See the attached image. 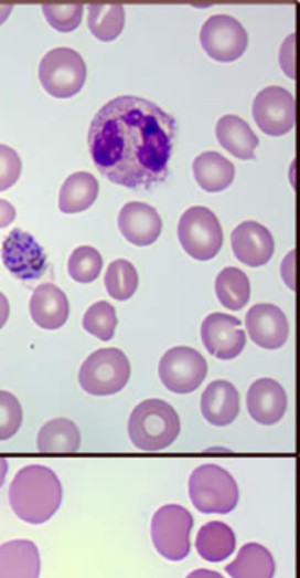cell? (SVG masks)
I'll return each mask as SVG.
<instances>
[{"mask_svg": "<svg viewBox=\"0 0 300 578\" xmlns=\"http://www.w3.org/2000/svg\"><path fill=\"white\" fill-rule=\"evenodd\" d=\"M176 120L135 95L107 103L92 120L88 149L97 170L116 186L150 189L169 177Z\"/></svg>", "mask_w": 300, "mask_h": 578, "instance_id": "cell-1", "label": "cell"}, {"mask_svg": "<svg viewBox=\"0 0 300 578\" xmlns=\"http://www.w3.org/2000/svg\"><path fill=\"white\" fill-rule=\"evenodd\" d=\"M62 498V482L53 470L43 465L19 470L9 487L12 511L24 523L43 524L52 519Z\"/></svg>", "mask_w": 300, "mask_h": 578, "instance_id": "cell-2", "label": "cell"}, {"mask_svg": "<svg viewBox=\"0 0 300 578\" xmlns=\"http://www.w3.org/2000/svg\"><path fill=\"white\" fill-rule=\"evenodd\" d=\"M128 431L132 444L138 450H165L179 438L180 418L165 400H143L131 412Z\"/></svg>", "mask_w": 300, "mask_h": 578, "instance_id": "cell-3", "label": "cell"}, {"mask_svg": "<svg viewBox=\"0 0 300 578\" xmlns=\"http://www.w3.org/2000/svg\"><path fill=\"white\" fill-rule=\"evenodd\" d=\"M189 494L199 513L229 514L239 501V488L227 470L205 463L192 472Z\"/></svg>", "mask_w": 300, "mask_h": 578, "instance_id": "cell-4", "label": "cell"}, {"mask_svg": "<svg viewBox=\"0 0 300 578\" xmlns=\"http://www.w3.org/2000/svg\"><path fill=\"white\" fill-rule=\"evenodd\" d=\"M131 377V364L118 348H100L88 355L78 371L82 389L90 396L106 397L121 392Z\"/></svg>", "mask_w": 300, "mask_h": 578, "instance_id": "cell-5", "label": "cell"}, {"mask_svg": "<svg viewBox=\"0 0 300 578\" xmlns=\"http://www.w3.org/2000/svg\"><path fill=\"white\" fill-rule=\"evenodd\" d=\"M38 77L53 97H74L87 81V66L72 48H55L41 60Z\"/></svg>", "mask_w": 300, "mask_h": 578, "instance_id": "cell-6", "label": "cell"}, {"mask_svg": "<svg viewBox=\"0 0 300 578\" xmlns=\"http://www.w3.org/2000/svg\"><path fill=\"white\" fill-rule=\"evenodd\" d=\"M223 228L211 209L195 206L183 212L179 222V241L191 259L210 262L223 248Z\"/></svg>", "mask_w": 300, "mask_h": 578, "instance_id": "cell-7", "label": "cell"}, {"mask_svg": "<svg viewBox=\"0 0 300 578\" xmlns=\"http://www.w3.org/2000/svg\"><path fill=\"white\" fill-rule=\"evenodd\" d=\"M194 517L185 507L169 504L154 513L151 521V539L161 557L182 561L191 553V533Z\"/></svg>", "mask_w": 300, "mask_h": 578, "instance_id": "cell-8", "label": "cell"}, {"mask_svg": "<svg viewBox=\"0 0 300 578\" xmlns=\"http://www.w3.org/2000/svg\"><path fill=\"white\" fill-rule=\"evenodd\" d=\"M158 374L161 383L170 392L191 393L197 390L207 377V361L197 349L176 346L161 357Z\"/></svg>", "mask_w": 300, "mask_h": 578, "instance_id": "cell-9", "label": "cell"}, {"mask_svg": "<svg viewBox=\"0 0 300 578\" xmlns=\"http://www.w3.org/2000/svg\"><path fill=\"white\" fill-rule=\"evenodd\" d=\"M204 52L221 63L235 62L245 55L248 33L238 19L226 14L211 15L201 30Z\"/></svg>", "mask_w": 300, "mask_h": 578, "instance_id": "cell-10", "label": "cell"}, {"mask_svg": "<svg viewBox=\"0 0 300 578\" xmlns=\"http://www.w3.org/2000/svg\"><path fill=\"white\" fill-rule=\"evenodd\" d=\"M253 119L265 135H287L296 124L293 95L277 85L264 88L253 101Z\"/></svg>", "mask_w": 300, "mask_h": 578, "instance_id": "cell-11", "label": "cell"}, {"mask_svg": "<svg viewBox=\"0 0 300 578\" xmlns=\"http://www.w3.org/2000/svg\"><path fill=\"white\" fill-rule=\"evenodd\" d=\"M2 262L6 269L22 282L38 281L49 269V260L41 244L22 230L9 233L2 243Z\"/></svg>", "mask_w": 300, "mask_h": 578, "instance_id": "cell-12", "label": "cell"}, {"mask_svg": "<svg viewBox=\"0 0 300 578\" xmlns=\"http://www.w3.org/2000/svg\"><path fill=\"white\" fill-rule=\"evenodd\" d=\"M201 336L205 349L219 360H233L239 357L246 346L242 320L231 314H210L202 323Z\"/></svg>", "mask_w": 300, "mask_h": 578, "instance_id": "cell-13", "label": "cell"}, {"mask_svg": "<svg viewBox=\"0 0 300 578\" xmlns=\"http://www.w3.org/2000/svg\"><path fill=\"white\" fill-rule=\"evenodd\" d=\"M246 332L260 348L279 349L289 339V320L280 307L257 304L246 314Z\"/></svg>", "mask_w": 300, "mask_h": 578, "instance_id": "cell-14", "label": "cell"}, {"mask_svg": "<svg viewBox=\"0 0 300 578\" xmlns=\"http://www.w3.org/2000/svg\"><path fill=\"white\" fill-rule=\"evenodd\" d=\"M231 246L239 262L255 269L270 262L275 241L270 231L260 222L245 221L231 234Z\"/></svg>", "mask_w": 300, "mask_h": 578, "instance_id": "cell-15", "label": "cell"}, {"mask_svg": "<svg viewBox=\"0 0 300 578\" xmlns=\"http://www.w3.org/2000/svg\"><path fill=\"white\" fill-rule=\"evenodd\" d=\"M119 231L135 246H150L163 230L157 209L144 202H128L119 212Z\"/></svg>", "mask_w": 300, "mask_h": 578, "instance_id": "cell-16", "label": "cell"}, {"mask_svg": "<svg viewBox=\"0 0 300 578\" xmlns=\"http://www.w3.org/2000/svg\"><path fill=\"white\" fill-rule=\"evenodd\" d=\"M249 416L258 424H277L286 416L287 393L279 382L271 379H260L253 382L246 396Z\"/></svg>", "mask_w": 300, "mask_h": 578, "instance_id": "cell-17", "label": "cell"}, {"mask_svg": "<svg viewBox=\"0 0 300 578\" xmlns=\"http://www.w3.org/2000/svg\"><path fill=\"white\" fill-rule=\"evenodd\" d=\"M30 313L40 328L55 332L68 320L71 304L62 288L53 284H43L34 288L31 295Z\"/></svg>", "mask_w": 300, "mask_h": 578, "instance_id": "cell-18", "label": "cell"}, {"mask_svg": "<svg viewBox=\"0 0 300 578\" xmlns=\"http://www.w3.org/2000/svg\"><path fill=\"white\" fill-rule=\"evenodd\" d=\"M201 411L211 424L229 425L239 414L238 389L227 380H214L202 393Z\"/></svg>", "mask_w": 300, "mask_h": 578, "instance_id": "cell-19", "label": "cell"}, {"mask_svg": "<svg viewBox=\"0 0 300 578\" xmlns=\"http://www.w3.org/2000/svg\"><path fill=\"white\" fill-rule=\"evenodd\" d=\"M40 549L28 539L0 545V578H40Z\"/></svg>", "mask_w": 300, "mask_h": 578, "instance_id": "cell-20", "label": "cell"}, {"mask_svg": "<svg viewBox=\"0 0 300 578\" xmlns=\"http://www.w3.org/2000/svg\"><path fill=\"white\" fill-rule=\"evenodd\" d=\"M216 136L219 145L233 157L239 158V160H253L255 158L258 136L251 132L249 124L242 117L233 116V114L221 117L217 120Z\"/></svg>", "mask_w": 300, "mask_h": 578, "instance_id": "cell-21", "label": "cell"}, {"mask_svg": "<svg viewBox=\"0 0 300 578\" xmlns=\"http://www.w3.org/2000/svg\"><path fill=\"white\" fill-rule=\"evenodd\" d=\"M195 180L205 192H223L235 180L236 168L217 151H204L192 165Z\"/></svg>", "mask_w": 300, "mask_h": 578, "instance_id": "cell-22", "label": "cell"}, {"mask_svg": "<svg viewBox=\"0 0 300 578\" xmlns=\"http://www.w3.org/2000/svg\"><path fill=\"white\" fill-rule=\"evenodd\" d=\"M99 196V182L88 171H77L63 182L60 189V211L77 214L87 211Z\"/></svg>", "mask_w": 300, "mask_h": 578, "instance_id": "cell-23", "label": "cell"}, {"mask_svg": "<svg viewBox=\"0 0 300 578\" xmlns=\"http://www.w3.org/2000/svg\"><path fill=\"white\" fill-rule=\"evenodd\" d=\"M195 548L204 560L211 564H219L235 553L236 536L227 524L219 521H211L204 524L195 539Z\"/></svg>", "mask_w": 300, "mask_h": 578, "instance_id": "cell-24", "label": "cell"}, {"mask_svg": "<svg viewBox=\"0 0 300 578\" xmlns=\"http://www.w3.org/2000/svg\"><path fill=\"white\" fill-rule=\"evenodd\" d=\"M233 578H274L275 560L271 553L258 543H248L239 549L238 557L227 565Z\"/></svg>", "mask_w": 300, "mask_h": 578, "instance_id": "cell-25", "label": "cell"}, {"mask_svg": "<svg viewBox=\"0 0 300 578\" xmlns=\"http://www.w3.org/2000/svg\"><path fill=\"white\" fill-rule=\"evenodd\" d=\"M81 448V431L65 418L46 422L38 433L41 453H75Z\"/></svg>", "mask_w": 300, "mask_h": 578, "instance_id": "cell-26", "label": "cell"}, {"mask_svg": "<svg viewBox=\"0 0 300 578\" xmlns=\"http://www.w3.org/2000/svg\"><path fill=\"white\" fill-rule=\"evenodd\" d=\"M216 294L226 309H243L251 295L248 275L236 266H227L217 275Z\"/></svg>", "mask_w": 300, "mask_h": 578, "instance_id": "cell-27", "label": "cell"}, {"mask_svg": "<svg viewBox=\"0 0 300 578\" xmlns=\"http://www.w3.org/2000/svg\"><path fill=\"white\" fill-rule=\"evenodd\" d=\"M88 30L97 40L114 41L125 30V8L122 6H88Z\"/></svg>", "mask_w": 300, "mask_h": 578, "instance_id": "cell-28", "label": "cell"}, {"mask_svg": "<svg viewBox=\"0 0 300 578\" xmlns=\"http://www.w3.org/2000/svg\"><path fill=\"white\" fill-rule=\"evenodd\" d=\"M104 284H106L110 297L122 303V301H128L136 294L138 284H140V276H138V272H136L131 262L125 259L116 260L107 269Z\"/></svg>", "mask_w": 300, "mask_h": 578, "instance_id": "cell-29", "label": "cell"}, {"mask_svg": "<svg viewBox=\"0 0 300 578\" xmlns=\"http://www.w3.org/2000/svg\"><path fill=\"white\" fill-rule=\"evenodd\" d=\"M116 326H118L116 309H114L109 303H106V301L92 304L87 313H85V332L90 333L92 336H96L100 341H110V339L114 338V333H116Z\"/></svg>", "mask_w": 300, "mask_h": 578, "instance_id": "cell-30", "label": "cell"}, {"mask_svg": "<svg viewBox=\"0 0 300 578\" xmlns=\"http://www.w3.org/2000/svg\"><path fill=\"white\" fill-rule=\"evenodd\" d=\"M103 256L92 246H78L68 260V273L78 284H90L103 272Z\"/></svg>", "mask_w": 300, "mask_h": 578, "instance_id": "cell-31", "label": "cell"}, {"mask_svg": "<svg viewBox=\"0 0 300 578\" xmlns=\"http://www.w3.org/2000/svg\"><path fill=\"white\" fill-rule=\"evenodd\" d=\"M22 424V408L18 397L8 390H0V441L14 438Z\"/></svg>", "mask_w": 300, "mask_h": 578, "instance_id": "cell-32", "label": "cell"}, {"mask_svg": "<svg viewBox=\"0 0 300 578\" xmlns=\"http://www.w3.org/2000/svg\"><path fill=\"white\" fill-rule=\"evenodd\" d=\"M43 14L46 21L62 33H72L81 27L82 15H84V6H43Z\"/></svg>", "mask_w": 300, "mask_h": 578, "instance_id": "cell-33", "label": "cell"}, {"mask_svg": "<svg viewBox=\"0 0 300 578\" xmlns=\"http://www.w3.org/2000/svg\"><path fill=\"white\" fill-rule=\"evenodd\" d=\"M22 161L11 146L0 145V192L11 189L21 177Z\"/></svg>", "mask_w": 300, "mask_h": 578, "instance_id": "cell-34", "label": "cell"}, {"mask_svg": "<svg viewBox=\"0 0 300 578\" xmlns=\"http://www.w3.org/2000/svg\"><path fill=\"white\" fill-rule=\"evenodd\" d=\"M15 219L14 206L9 200L0 199V230L8 228Z\"/></svg>", "mask_w": 300, "mask_h": 578, "instance_id": "cell-35", "label": "cell"}, {"mask_svg": "<svg viewBox=\"0 0 300 578\" xmlns=\"http://www.w3.org/2000/svg\"><path fill=\"white\" fill-rule=\"evenodd\" d=\"M289 59V65L293 69V34L287 38L286 43L282 44V52H280V65H286Z\"/></svg>", "mask_w": 300, "mask_h": 578, "instance_id": "cell-36", "label": "cell"}, {"mask_svg": "<svg viewBox=\"0 0 300 578\" xmlns=\"http://www.w3.org/2000/svg\"><path fill=\"white\" fill-rule=\"evenodd\" d=\"M292 265H293V251H290L289 256L282 262V276L283 281L287 282L289 288L293 291V279H292Z\"/></svg>", "mask_w": 300, "mask_h": 578, "instance_id": "cell-37", "label": "cell"}, {"mask_svg": "<svg viewBox=\"0 0 300 578\" xmlns=\"http://www.w3.org/2000/svg\"><path fill=\"white\" fill-rule=\"evenodd\" d=\"M9 314H11V306H9L8 297L0 292V329L4 328L8 323Z\"/></svg>", "mask_w": 300, "mask_h": 578, "instance_id": "cell-38", "label": "cell"}, {"mask_svg": "<svg viewBox=\"0 0 300 578\" xmlns=\"http://www.w3.org/2000/svg\"><path fill=\"white\" fill-rule=\"evenodd\" d=\"M188 578H224L223 575L217 574L214 570H205V568H199V570L192 571Z\"/></svg>", "mask_w": 300, "mask_h": 578, "instance_id": "cell-39", "label": "cell"}, {"mask_svg": "<svg viewBox=\"0 0 300 578\" xmlns=\"http://www.w3.org/2000/svg\"><path fill=\"white\" fill-rule=\"evenodd\" d=\"M9 463L6 459H0V487L4 485L6 475H8Z\"/></svg>", "mask_w": 300, "mask_h": 578, "instance_id": "cell-40", "label": "cell"}, {"mask_svg": "<svg viewBox=\"0 0 300 578\" xmlns=\"http://www.w3.org/2000/svg\"><path fill=\"white\" fill-rule=\"evenodd\" d=\"M12 6H0V24L8 21L9 15H11Z\"/></svg>", "mask_w": 300, "mask_h": 578, "instance_id": "cell-41", "label": "cell"}]
</instances>
